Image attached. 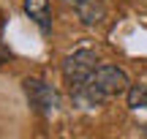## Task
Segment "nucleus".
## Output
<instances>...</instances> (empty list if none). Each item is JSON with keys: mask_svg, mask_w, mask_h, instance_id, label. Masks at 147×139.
I'll return each instance as SVG.
<instances>
[{"mask_svg": "<svg viewBox=\"0 0 147 139\" xmlns=\"http://www.w3.org/2000/svg\"><path fill=\"white\" fill-rule=\"evenodd\" d=\"M128 104H131L134 109H147V85H134L128 87Z\"/></svg>", "mask_w": 147, "mask_h": 139, "instance_id": "nucleus-7", "label": "nucleus"}, {"mask_svg": "<svg viewBox=\"0 0 147 139\" xmlns=\"http://www.w3.org/2000/svg\"><path fill=\"white\" fill-rule=\"evenodd\" d=\"M25 11L41 30H49V0H25Z\"/></svg>", "mask_w": 147, "mask_h": 139, "instance_id": "nucleus-6", "label": "nucleus"}, {"mask_svg": "<svg viewBox=\"0 0 147 139\" xmlns=\"http://www.w3.org/2000/svg\"><path fill=\"white\" fill-rule=\"evenodd\" d=\"M93 82L101 87V90H106L109 96H120V93H128V87H131V82H128V74L123 68H117V65H98L93 74Z\"/></svg>", "mask_w": 147, "mask_h": 139, "instance_id": "nucleus-3", "label": "nucleus"}, {"mask_svg": "<svg viewBox=\"0 0 147 139\" xmlns=\"http://www.w3.org/2000/svg\"><path fill=\"white\" fill-rule=\"evenodd\" d=\"M25 93L30 107L36 109L38 115H52L55 109L60 107V96L52 85H47L44 79H25Z\"/></svg>", "mask_w": 147, "mask_h": 139, "instance_id": "nucleus-2", "label": "nucleus"}, {"mask_svg": "<svg viewBox=\"0 0 147 139\" xmlns=\"http://www.w3.org/2000/svg\"><path fill=\"white\" fill-rule=\"evenodd\" d=\"M8 57H11V52H8V49H5V44L0 41V65H3V63H5V60H8Z\"/></svg>", "mask_w": 147, "mask_h": 139, "instance_id": "nucleus-8", "label": "nucleus"}, {"mask_svg": "<svg viewBox=\"0 0 147 139\" xmlns=\"http://www.w3.org/2000/svg\"><path fill=\"white\" fill-rule=\"evenodd\" d=\"M98 57H95V52H90V49H79V52L68 55V57L63 60V76L65 82H68L71 87L82 85V82L93 79L95 68H98Z\"/></svg>", "mask_w": 147, "mask_h": 139, "instance_id": "nucleus-1", "label": "nucleus"}, {"mask_svg": "<svg viewBox=\"0 0 147 139\" xmlns=\"http://www.w3.org/2000/svg\"><path fill=\"white\" fill-rule=\"evenodd\" d=\"M71 96H74V104H76V107H82V109L101 107V104H106V101L112 98L109 93H106V90H101V87L95 85L93 79H87V82H82V85L71 87Z\"/></svg>", "mask_w": 147, "mask_h": 139, "instance_id": "nucleus-4", "label": "nucleus"}, {"mask_svg": "<svg viewBox=\"0 0 147 139\" xmlns=\"http://www.w3.org/2000/svg\"><path fill=\"white\" fill-rule=\"evenodd\" d=\"M71 3H74L79 19H82L84 25H98V22L104 19V14H106L101 0H71Z\"/></svg>", "mask_w": 147, "mask_h": 139, "instance_id": "nucleus-5", "label": "nucleus"}]
</instances>
